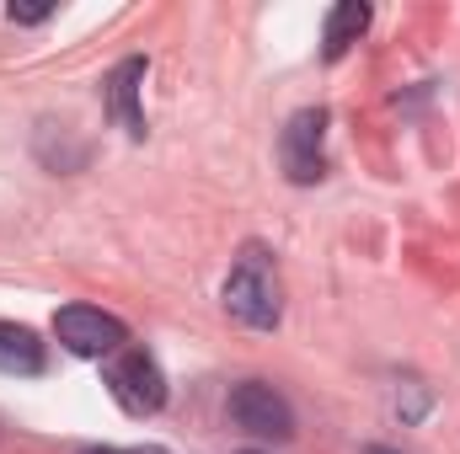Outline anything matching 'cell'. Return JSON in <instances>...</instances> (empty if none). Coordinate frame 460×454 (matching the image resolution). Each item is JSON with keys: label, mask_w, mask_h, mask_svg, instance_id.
<instances>
[{"label": "cell", "mask_w": 460, "mask_h": 454, "mask_svg": "<svg viewBox=\"0 0 460 454\" xmlns=\"http://www.w3.org/2000/svg\"><path fill=\"white\" fill-rule=\"evenodd\" d=\"M0 374H43V342L16 321H0Z\"/></svg>", "instance_id": "obj_8"}, {"label": "cell", "mask_w": 460, "mask_h": 454, "mask_svg": "<svg viewBox=\"0 0 460 454\" xmlns=\"http://www.w3.org/2000/svg\"><path fill=\"white\" fill-rule=\"evenodd\" d=\"M279 161H284V177L289 182H300V188L322 182V171H327V108H300V113L284 123Z\"/></svg>", "instance_id": "obj_3"}, {"label": "cell", "mask_w": 460, "mask_h": 454, "mask_svg": "<svg viewBox=\"0 0 460 454\" xmlns=\"http://www.w3.org/2000/svg\"><path fill=\"white\" fill-rule=\"evenodd\" d=\"M139 86H145V59H123L108 75V113L118 118V128L128 139L145 134V113H139Z\"/></svg>", "instance_id": "obj_6"}, {"label": "cell", "mask_w": 460, "mask_h": 454, "mask_svg": "<svg viewBox=\"0 0 460 454\" xmlns=\"http://www.w3.org/2000/svg\"><path fill=\"white\" fill-rule=\"evenodd\" d=\"M81 454H123V450H81Z\"/></svg>", "instance_id": "obj_11"}, {"label": "cell", "mask_w": 460, "mask_h": 454, "mask_svg": "<svg viewBox=\"0 0 460 454\" xmlns=\"http://www.w3.org/2000/svg\"><path fill=\"white\" fill-rule=\"evenodd\" d=\"M230 423L252 439H273L284 444L295 433V406L284 401V390H273L268 380H246L230 390Z\"/></svg>", "instance_id": "obj_4"}, {"label": "cell", "mask_w": 460, "mask_h": 454, "mask_svg": "<svg viewBox=\"0 0 460 454\" xmlns=\"http://www.w3.org/2000/svg\"><path fill=\"white\" fill-rule=\"evenodd\" d=\"M128 454H166V450H128Z\"/></svg>", "instance_id": "obj_12"}, {"label": "cell", "mask_w": 460, "mask_h": 454, "mask_svg": "<svg viewBox=\"0 0 460 454\" xmlns=\"http://www.w3.org/2000/svg\"><path fill=\"white\" fill-rule=\"evenodd\" d=\"M241 454H257V450H241Z\"/></svg>", "instance_id": "obj_13"}, {"label": "cell", "mask_w": 460, "mask_h": 454, "mask_svg": "<svg viewBox=\"0 0 460 454\" xmlns=\"http://www.w3.org/2000/svg\"><path fill=\"white\" fill-rule=\"evenodd\" d=\"M49 11H54V5H16V0H11V22H27V27L49 22Z\"/></svg>", "instance_id": "obj_9"}, {"label": "cell", "mask_w": 460, "mask_h": 454, "mask_svg": "<svg viewBox=\"0 0 460 454\" xmlns=\"http://www.w3.org/2000/svg\"><path fill=\"white\" fill-rule=\"evenodd\" d=\"M102 380H108L113 401L128 417H155L166 406V374L145 347H118L108 358V369H102Z\"/></svg>", "instance_id": "obj_2"}, {"label": "cell", "mask_w": 460, "mask_h": 454, "mask_svg": "<svg viewBox=\"0 0 460 454\" xmlns=\"http://www.w3.org/2000/svg\"><path fill=\"white\" fill-rule=\"evenodd\" d=\"M226 310L246 332H273L279 327L284 294H279V278H273L268 251H257V246L241 251V262L230 267V278H226Z\"/></svg>", "instance_id": "obj_1"}, {"label": "cell", "mask_w": 460, "mask_h": 454, "mask_svg": "<svg viewBox=\"0 0 460 454\" xmlns=\"http://www.w3.org/2000/svg\"><path fill=\"white\" fill-rule=\"evenodd\" d=\"M54 337L70 353H81V358H113L128 342V327L118 316H108V310H97V305H65L54 316Z\"/></svg>", "instance_id": "obj_5"}, {"label": "cell", "mask_w": 460, "mask_h": 454, "mask_svg": "<svg viewBox=\"0 0 460 454\" xmlns=\"http://www.w3.org/2000/svg\"><path fill=\"white\" fill-rule=\"evenodd\" d=\"M364 454H402V450H385V444H369Z\"/></svg>", "instance_id": "obj_10"}, {"label": "cell", "mask_w": 460, "mask_h": 454, "mask_svg": "<svg viewBox=\"0 0 460 454\" xmlns=\"http://www.w3.org/2000/svg\"><path fill=\"white\" fill-rule=\"evenodd\" d=\"M364 27H369V5H358V0L332 5V11H327V32H322V54H327V59H343L348 48L364 38Z\"/></svg>", "instance_id": "obj_7"}]
</instances>
